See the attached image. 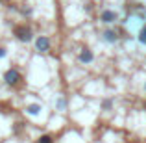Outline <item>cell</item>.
Listing matches in <instances>:
<instances>
[{"instance_id": "6da1fadb", "label": "cell", "mask_w": 146, "mask_h": 143, "mask_svg": "<svg viewBox=\"0 0 146 143\" xmlns=\"http://www.w3.org/2000/svg\"><path fill=\"white\" fill-rule=\"evenodd\" d=\"M22 73L19 71L17 67H9L6 73H4V84H6L7 87H19V86H22Z\"/></svg>"}, {"instance_id": "7a4b0ae2", "label": "cell", "mask_w": 146, "mask_h": 143, "mask_svg": "<svg viewBox=\"0 0 146 143\" xmlns=\"http://www.w3.org/2000/svg\"><path fill=\"white\" fill-rule=\"evenodd\" d=\"M13 36L21 43H30V41H33V30L28 24H15L13 26Z\"/></svg>"}, {"instance_id": "3957f363", "label": "cell", "mask_w": 146, "mask_h": 143, "mask_svg": "<svg viewBox=\"0 0 146 143\" xmlns=\"http://www.w3.org/2000/svg\"><path fill=\"white\" fill-rule=\"evenodd\" d=\"M98 21L102 22V24H115V22L118 21V13L115 9H109V7H106V9H102V13H100Z\"/></svg>"}, {"instance_id": "277c9868", "label": "cell", "mask_w": 146, "mask_h": 143, "mask_svg": "<svg viewBox=\"0 0 146 143\" xmlns=\"http://www.w3.org/2000/svg\"><path fill=\"white\" fill-rule=\"evenodd\" d=\"M100 39H102L104 43H107V45H115V43H118L120 36H118V32L115 28H106L102 34H100Z\"/></svg>"}, {"instance_id": "5b68a950", "label": "cell", "mask_w": 146, "mask_h": 143, "mask_svg": "<svg viewBox=\"0 0 146 143\" xmlns=\"http://www.w3.org/2000/svg\"><path fill=\"white\" fill-rule=\"evenodd\" d=\"M50 47H52L50 37H46V36H37L35 37V50H37V52L44 54V52H48V50H50Z\"/></svg>"}, {"instance_id": "8992f818", "label": "cell", "mask_w": 146, "mask_h": 143, "mask_svg": "<svg viewBox=\"0 0 146 143\" xmlns=\"http://www.w3.org/2000/svg\"><path fill=\"white\" fill-rule=\"evenodd\" d=\"M78 61H80V63H83V65L93 63V61H94V52L91 48L83 47L82 50H80V54H78Z\"/></svg>"}, {"instance_id": "52a82bcc", "label": "cell", "mask_w": 146, "mask_h": 143, "mask_svg": "<svg viewBox=\"0 0 146 143\" xmlns=\"http://www.w3.org/2000/svg\"><path fill=\"white\" fill-rule=\"evenodd\" d=\"M41 104H28L26 106V113H30V115H39L41 113Z\"/></svg>"}, {"instance_id": "ba28073f", "label": "cell", "mask_w": 146, "mask_h": 143, "mask_svg": "<svg viewBox=\"0 0 146 143\" xmlns=\"http://www.w3.org/2000/svg\"><path fill=\"white\" fill-rule=\"evenodd\" d=\"M137 39H139V43H141V45H144V47H146V24L141 26L139 34H137Z\"/></svg>"}, {"instance_id": "9c48e42d", "label": "cell", "mask_w": 146, "mask_h": 143, "mask_svg": "<svg viewBox=\"0 0 146 143\" xmlns=\"http://www.w3.org/2000/svg\"><path fill=\"white\" fill-rule=\"evenodd\" d=\"M111 108H113V99H104L102 102H100V110H104V111H109Z\"/></svg>"}, {"instance_id": "30bf717a", "label": "cell", "mask_w": 146, "mask_h": 143, "mask_svg": "<svg viewBox=\"0 0 146 143\" xmlns=\"http://www.w3.org/2000/svg\"><path fill=\"white\" fill-rule=\"evenodd\" d=\"M56 108L59 111H63L65 108H67V99H65V97H59V99H57V102H56Z\"/></svg>"}, {"instance_id": "8fae6325", "label": "cell", "mask_w": 146, "mask_h": 143, "mask_svg": "<svg viewBox=\"0 0 146 143\" xmlns=\"http://www.w3.org/2000/svg\"><path fill=\"white\" fill-rule=\"evenodd\" d=\"M37 143H54V138L50 136V134H43V136H39Z\"/></svg>"}, {"instance_id": "7c38bea8", "label": "cell", "mask_w": 146, "mask_h": 143, "mask_svg": "<svg viewBox=\"0 0 146 143\" xmlns=\"http://www.w3.org/2000/svg\"><path fill=\"white\" fill-rule=\"evenodd\" d=\"M22 15L30 17V15H32V7H22Z\"/></svg>"}, {"instance_id": "4fadbf2b", "label": "cell", "mask_w": 146, "mask_h": 143, "mask_svg": "<svg viewBox=\"0 0 146 143\" xmlns=\"http://www.w3.org/2000/svg\"><path fill=\"white\" fill-rule=\"evenodd\" d=\"M6 54H7L6 47H0V60H2V58H6Z\"/></svg>"}, {"instance_id": "5bb4252c", "label": "cell", "mask_w": 146, "mask_h": 143, "mask_svg": "<svg viewBox=\"0 0 146 143\" xmlns=\"http://www.w3.org/2000/svg\"><path fill=\"white\" fill-rule=\"evenodd\" d=\"M144 91H146V86H144Z\"/></svg>"}, {"instance_id": "9a60e30c", "label": "cell", "mask_w": 146, "mask_h": 143, "mask_svg": "<svg viewBox=\"0 0 146 143\" xmlns=\"http://www.w3.org/2000/svg\"><path fill=\"white\" fill-rule=\"evenodd\" d=\"M0 2H4V0H0Z\"/></svg>"}]
</instances>
